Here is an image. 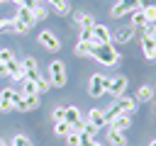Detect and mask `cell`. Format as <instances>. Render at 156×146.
I'll use <instances>...</instances> for the list:
<instances>
[{"label": "cell", "instance_id": "obj_1", "mask_svg": "<svg viewBox=\"0 0 156 146\" xmlns=\"http://www.w3.org/2000/svg\"><path fill=\"white\" fill-rule=\"evenodd\" d=\"M134 107H136V100H134V97H127V95L115 97V100H112V105L105 109L107 124H110V119H115V117H119V114H129V112H134Z\"/></svg>", "mask_w": 156, "mask_h": 146}, {"label": "cell", "instance_id": "obj_2", "mask_svg": "<svg viewBox=\"0 0 156 146\" xmlns=\"http://www.w3.org/2000/svg\"><path fill=\"white\" fill-rule=\"evenodd\" d=\"M93 58H95L98 63H102V66H115V63H119V54H117V49H115L112 41H110V44H95V46H93Z\"/></svg>", "mask_w": 156, "mask_h": 146}, {"label": "cell", "instance_id": "obj_3", "mask_svg": "<svg viewBox=\"0 0 156 146\" xmlns=\"http://www.w3.org/2000/svg\"><path fill=\"white\" fill-rule=\"evenodd\" d=\"M46 78H49L51 88H63L66 85V66H63V61H51Z\"/></svg>", "mask_w": 156, "mask_h": 146}, {"label": "cell", "instance_id": "obj_4", "mask_svg": "<svg viewBox=\"0 0 156 146\" xmlns=\"http://www.w3.org/2000/svg\"><path fill=\"white\" fill-rule=\"evenodd\" d=\"M107 83H110L107 75H102V73H93L90 80H88V95H90V97H100V95H105V92H107Z\"/></svg>", "mask_w": 156, "mask_h": 146}, {"label": "cell", "instance_id": "obj_5", "mask_svg": "<svg viewBox=\"0 0 156 146\" xmlns=\"http://www.w3.org/2000/svg\"><path fill=\"white\" fill-rule=\"evenodd\" d=\"M139 7V0H119L117 5H112V10H110V17H115V19H119L122 15H129L132 10H136Z\"/></svg>", "mask_w": 156, "mask_h": 146}, {"label": "cell", "instance_id": "obj_6", "mask_svg": "<svg viewBox=\"0 0 156 146\" xmlns=\"http://www.w3.org/2000/svg\"><path fill=\"white\" fill-rule=\"evenodd\" d=\"M39 44H41L44 49H49V51H58V49H61V39H58L51 29L39 32Z\"/></svg>", "mask_w": 156, "mask_h": 146}, {"label": "cell", "instance_id": "obj_7", "mask_svg": "<svg viewBox=\"0 0 156 146\" xmlns=\"http://www.w3.org/2000/svg\"><path fill=\"white\" fill-rule=\"evenodd\" d=\"M41 105V97L39 95H22L17 102H15V109H20V112H32V109H37Z\"/></svg>", "mask_w": 156, "mask_h": 146}, {"label": "cell", "instance_id": "obj_8", "mask_svg": "<svg viewBox=\"0 0 156 146\" xmlns=\"http://www.w3.org/2000/svg\"><path fill=\"white\" fill-rule=\"evenodd\" d=\"M127 78L124 75H117V78H110V83H107V92L112 95V97H122L124 95V90H127Z\"/></svg>", "mask_w": 156, "mask_h": 146}, {"label": "cell", "instance_id": "obj_9", "mask_svg": "<svg viewBox=\"0 0 156 146\" xmlns=\"http://www.w3.org/2000/svg\"><path fill=\"white\" fill-rule=\"evenodd\" d=\"M88 122L100 131V129H105L107 127V117H105V109H98V107H93V109H88Z\"/></svg>", "mask_w": 156, "mask_h": 146}, {"label": "cell", "instance_id": "obj_10", "mask_svg": "<svg viewBox=\"0 0 156 146\" xmlns=\"http://www.w3.org/2000/svg\"><path fill=\"white\" fill-rule=\"evenodd\" d=\"M15 109V88L0 90V112H12Z\"/></svg>", "mask_w": 156, "mask_h": 146}, {"label": "cell", "instance_id": "obj_11", "mask_svg": "<svg viewBox=\"0 0 156 146\" xmlns=\"http://www.w3.org/2000/svg\"><path fill=\"white\" fill-rule=\"evenodd\" d=\"M90 32H93V36H95L98 44H110V41H112V32H110V27H105V24H98V22H95Z\"/></svg>", "mask_w": 156, "mask_h": 146}, {"label": "cell", "instance_id": "obj_12", "mask_svg": "<svg viewBox=\"0 0 156 146\" xmlns=\"http://www.w3.org/2000/svg\"><path fill=\"white\" fill-rule=\"evenodd\" d=\"M141 51H144V56L149 61H156V41L149 36V32L141 34Z\"/></svg>", "mask_w": 156, "mask_h": 146}, {"label": "cell", "instance_id": "obj_13", "mask_svg": "<svg viewBox=\"0 0 156 146\" xmlns=\"http://www.w3.org/2000/svg\"><path fill=\"white\" fill-rule=\"evenodd\" d=\"M22 68H24V75L27 78H32V80L39 78V66H37V58L34 56H24L22 58Z\"/></svg>", "mask_w": 156, "mask_h": 146}, {"label": "cell", "instance_id": "obj_14", "mask_svg": "<svg viewBox=\"0 0 156 146\" xmlns=\"http://www.w3.org/2000/svg\"><path fill=\"white\" fill-rule=\"evenodd\" d=\"M15 19H17V22H22L24 27H29V29L37 24V17H34V12H32V10H27V7H17V15H15Z\"/></svg>", "mask_w": 156, "mask_h": 146}, {"label": "cell", "instance_id": "obj_15", "mask_svg": "<svg viewBox=\"0 0 156 146\" xmlns=\"http://www.w3.org/2000/svg\"><path fill=\"white\" fill-rule=\"evenodd\" d=\"M132 36H134V27L132 24L122 27V29L112 32V44H127V41H132Z\"/></svg>", "mask_w": 156, "mask_h": 146}, {"label": "cell", "instance_id": "obj_16", "mask_svg": "<svg viewBox=\"0 0 156 146\" xmlns=\"http://www.w3.org/2000/svg\"><path fill=\"white\" fill-rule=\"evenodd\" d=\"M63 119H66V122L73 127V131H78V127H80V122H83V119H80V112H78V107H73V105H71V107H66V114H63Z\"/></svg>", "mask_w": 156, "mask_h": 146}, {"label": "cell", "instance_id": "obj_17", "mask_svg": "<svg viewBox=\"0 0 156 146\" xmlns=\"http://www.w3.org/2000/svg\"><path fill=\"white\" fill-rule=\"evenodd\" d=\"M132 127V117L129 114H119L115 119H110V129H117V131H127Z\"/></svg>", "mask_w": 156, "mask_h": 146}, {"label": "cell", "instance_id": "obj_18", "mask_svg": "<svg viewBox=\"0 0 156 146\" xmlns=\"http://www.w3.org/2000/svg\"><path fill=\"white\" fill-rule=\"evenodd\" d=\"M73 19L80 29H93V24H95L93 15H88V12H73Z\"/></svg>", "mask_w": 156, "mask_h": 146}, {"label": "cell", "instance_id": "obj_19", "mask_svg": "<svg viewBox=\"0 0 156 146\" xmlns=\"http://www.w3.org/2000/svg\"><path fill=\"white\" fill-rule=\"evenodd\" d=\"M107 141H110V146H127L124 131H117V129H107Z\"/></svg>", "mask_w": 156, "mask_h": 146}, {"label": "cell", "instance_id": "obj_20", "mask_svg": "<svg viewBox=\"0 0 156 146\" xmlns=\"http://www.w3.org/2000/svg\"><path fill=\"white\" fill-rule=\"evenodd\" d=\"M129 15H132V27H134V29H146V27H149V24H146V17H144V10L136 7V10H132Z\"/></svg>", "mask_w": 156, "mask_h": 146}, {"label": "cell", "instance_id": "obj_21", "mask_svg": "<svg viewBox=\"0 0 156 146\" xmlns=\"http://www.w3.org/2000/svg\"><path fill=\"white\" fill-rule=\"evenodd\" d=\"M154 95H156V90L151 85H141L136 90V102H149V100H154Z\"/></svg>", "mask_w": 156, "mask_h": 146}, {"label": "cell", "instance_id": "obj_22", "mask_svg": "<svg viewBox=\"0 0 156 146\" xmlns=\"http://www.w3.org/2000/svg\"><path fill=\"white\" fill-rule=\"evenodd\" d=\"M93 46L95 44H90V41H78L76 44V56H93Z\"/></svg>", "mask_w": 156, "mask_h": 146}, {"label": "cell", "instance_id": "obj_23", "mask_svg": "<svg viewBox=\"0 0 156 146\" xmlns=\"http://www.w3.org/2000/svg\"><path fill=\"white\" fill-rule=\"evenodd\" d=\"M54 131H56V136H68V134L73 131V127H71L66 119H61V122H56V124H54Z\"/></svg>", "mask_w": 156, "mask_h": 146}, {"label": "cell", "instance_id": "obj_24", "mask_svg": "<svg viewBox=\"0 0 156 146\" xmlns=\"http://www.w3.org/2000/svg\"><path fill=\"white\" fill-rule=\"evenodd\" d=\"M22 95H39L37 92V83L32 78H24L22 80Z\"/></svg>", "mask_w": 156, "mask_h": 146}, {"label": "cell", "instance_id": "obj_25", "mask_svg": "<svg viewBox=\"0 0 156 146\" xmlns=\"http://www.w3.org/2000/svg\"><path fill=\"white\" fill-rule=\"evenodd\" d=\"M46 2H49L58 15H66V12H68V2H66V0H46Z\"/></svg>", "mask_w": 156, "mask_h": 146}, {"label": "cell", "instance_id": "obj_26", "mask_svg": "<svg viewBox=\"0 0 156 146\" xmlns=\"http://www.w3.org/2000/svg\"><path fill=\"white\" fill-rule=\"evenodd\" d=\"M34 83H37V92H39V95H41V92H49V88H51L49 78H41V75H39V78H37Z\"/></svg>", "mask_w": 156, "mask_h": 146}, {"label": "cell", "instance_id": "obj_27", "mask_svg": "<svg viewBox=\"0 0 156 146\" xmlns=\"http://www.w3.org/2000/svg\"><path fill=\"white\" fill-rule=\"evenodd\" d=\"M10 146H32V141H29V139H27L24 134H15V136H12V144H10Z\"/></svg>", "mask_w": 156, "mask_h": 146}, {"label": "cell", "instance_id": "obj_28", "mask_svg": "<svg viewBox=\"0 0 156 146\" xmlns=\"http://www.w3.org/2000/svg\"><path fill=\"white\" fill-rule=\"evenodd\" d=\"M78 41H90V44H98L90 29H80V32H78Z\"/></svg>", "mask_w": 156, "mask_h": 146}, {"label": "cell", "instance_id": "obj_29", "mask_svg": "<svg viewBox=\"0 0 156 146\" xmlns=\"http://www.w3.org/2000/svg\"><path fill=\"white\" fill-rule=\"evenodd\" d=\"M0 32L15 34V19H12V17H10V19H0Z\"/></svg>", "mask_w": 156, "mask_h": 146}, {"label": "cell", "instance_id": "obj_30", "mask_svg": "<svg viewBox=\"0 0 156 146\" xmlns=\"http://www.w3.org/2000/svg\"><path fill=\"white\" fill-rule=\"evenodd\" d=\"M66 144H68V146H80V134H78V131H71V134L66 136Z\"/></svg>", "mask_w": 156, "mask_h": 146}, {"label": "cell", "instance_id": "obj_31", "mask_svg": "<svg viewBox=\"0 0 156 146\" xmlns=\"http://www.w3.org/2000/svg\"><path fill=\"white\" fill-rule=\"evenodd\" d=\"M144 17H146V24H156V7H146Z\"/></svg>", "mask_w": 156, "mask_h": 146}, {"label": "cell", "instance_id": "obj_32", "mask_svg": "<svg viewBox=\"0 0 156 146\" xmlns=\"http://www.w3.org/2000/svg\"><path fill=\"white\" fill-rule=\"evenodd\" d=\"M63 114H66V107H54V112H51L54 122H61V119H63Z\"/></svg>", "mask_w": 156, "mask_h": 146}, {"label": "cell", "instance_id": "obj_33", "mask_svg": "<svg viewBox=\"0 0 156 146\" xmlns=\"http://www.w3.org/2000/svg\"><path fill=\"white\" fill-rule=\"evenodd\" d=\"M10 58H15L12 51H10V49H0V63H7Z\"/></svg>", "mask_w": 156, "mask_h": 146}, {"label": "cell", "instance_id": "obj_34", "mask_svg": "<svg viewBox=\"0 0 156 146\" xmlns=\"http://www.w3.org/2000/svg\"><path fill=\"white\" fill-rule=\"evenodd\" d=\"M34 17H37V22H41V19H46V17H49V15H46V10H44V7H41V5H39V7H37V10H34Z\"/></svg>", "mask_w": 156, "mask_h": 146}, {"label": "cell", "instance_id": "obj_35", "mask_svg": "<svg viewBox=\"0 0 156 146\" xmlns=\"http://www.w3.org/2000/svg\"><path fill=\"white\" fill-rule=\"evenodd\" d=\"M12 19H15V17H12ZM27 32H29V27H24L22 22L15 19V34H27Z\"/></svg>", "mask_w": 156, "mask_h": 146}, {"label": "cell", "instance_id": "obj_36", "mask_svg": "<svg viewBox=\"0 0 156 146\" xmlns=\"http://www.w3.org/2000/svg\"><path fill=\"white\" fill-rule=\"evenodd\" d=\"M146 7H156V0H139V10H146Z\"/></svg>", "mask_w": 156, "mask_h": 146}, {"label": "cell", "instance_id": "obj_37", "mask_svg": "<svg viewBox=\"0 0 156 146\" xmlns=\"http://www.w3.org/2000/svg\"><path fill=\"white\" fill-rule=\"evenodd\" d=\"M149 27H151V24H149ZM149 27H146V32H149V36H151V39L156 41V29H149Z\"/></svg>", "mask_w": 156, "mask_h": 146}, {"label": "cell", "instance_id": "obj_38", "mask_svg": "<svg viewBox=\"0 0 156 146\" xmlns=\"http://www.w3.org/2000/svg\"><path fill=\"white\" fill-rule=\"evenodd\" d=\"M2 75H7V68H5V63H0V78Z\"/></svg>", "mask_w": 156, "mask_h": 146}, {"label": "cell", "instance_id": "obj_39", "mask_svg": "<svg viewBox=\"0 0 156 146\" xmlns=\"http://www.w3.org/2000/svg\"><path fill=\"white\" fill-rule=\"evenodd\" d=\"M88 146H102V144H100V141H98V139H93V141H90V144H88Z\"/></svg>", "mask_w": 156, "mask_h": 146}, {"label": "cell", "instance_id": "obj_40", "mask_svg": "<svg viewBox=\"0 0 156 146\" xmlns=\"http://www.w3.org/2000/svg\"><path fill=\"white\" fill-rule=\"evenodd\" d=\"M12 2H15V5H17V7H20V5H22V0H12Z\"/></svg>", "mask_w": 156, "mask_h": 146}, {"label": "cell", "instance_id": "obj_41", "mask_svg": "<svg viewBox=\"0 0 156 146\" xmlns=\"http://www.w3.org/2000/svg\"><path fill=\"white\" fill-rule=\"evenodd\" d=\"M0 146H7V141H5V139H0Z\"/></svg>", "mask_w": 156, "mask_h": 146}, {"label": "cell", "instance_id": "obj_42", "mask_svg": "<svg viewBox=\"0 0 156 146\" xmlns=\"http://www.w3.org/2000/svg\"><path fill=\"white\" fill-rule=\"evenodd\" d=\"M149 146H156V141H151V144H149Z\"/></svg>", "mask_w": 156, "mask_h": 146}, {"label": "cell", "instance_id": "obj_43", "mask_svg": "<svg viewBox=\"0 0 156 146\" xmlns=\"http://www.w3.org/2000/svg\"><path fill=\"white\" fill-rule=\"evenodd\" d=\"M154 97H156V95H154Z\"/></svg>", "mask_w": 156, "mask_h": 146}, {"label": "cell", "instance_id": "obj_44", "mask_svg": "<svg viewBox=\"0 0 156 146\" xmlns=\"http://www.w3.org/2000/svg\"><path fill=\"white\" fill-rule=\"evenodd\" d=\"M37 2H39V0H37Z\"/></svg>", "mask_w": 156, "mask_h": 146}, {"label": "cell", "instance_id": "obj_45", "mask_svg": "<svg viewBox=\"0 0 156 146\" xmlns=\"http://www.w3.org/2000/svg\"><path fill=\"white\" fill-rule=\"evenodd\" d=\"M0 2H2V0H0Z\"/></svg>", "mask_w": 156, "mask_h": 146}]
</instances>
